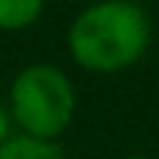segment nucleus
Here are the masks:
<instances>
[{
    "label": "nucleus",
    "mask_w": 159,
    "mask_h": 159,
    "mask_svg": "<svg viewBox=\"0 0 159 159\" xmlns=\"http://www.w3.org/2000/svg\"><path fill=\"white\" fill-rule=\"evenodd\" d=\"M47 0H0V31H25L31 28Z\"/></svg>",
    "instance_id": "20e7f679"
},
{
    "label": "nucleus",
    "mask_w": 159,
    "mask_h": 159,
    "mask_svg": "<svg viewBox=\"0 0 159 159\" xmlns=\"http://www.w3.org/2000/svg\"><path fill=\"white\" fill-rule=\"evenodd\" d=\"M0 159H66L56 140H38L28 134H13L0 147Z\"/></svg>",
    "instance_id": "7ed1b4c3"
},
{
    "label": "nucleus",
    "mask_w": 159,
    "mask_h": 159,
    "mask_svg": "<svg viewBox=\"0 0 159 159\" xmlns=\"http://www.w3.org/2000/svg\"><path fill=\"white\" fill-rule=\"evenodd\" d=\"M10 116L22 128V134L56 140L75 119L72 78L53 62L25 66L10 88Z\"/></svg>",
    "instance_id": "f03ea898"
},
{
    "label": "nucleus",
    "mask_w": 159,
    "mask_h": 159,
    "mask_svg": "<svg viewBox=\"0 0 159 159\" xmlns=\"http://www.w3.org/2000/svg\"><path fill=\"white\" fill-rule=\"evenodd\" d=\"M128 159H153V156H128Z\"/></svg>",
    "instance_id": "423d86ee"
},
{
    "label": "nucleus",
    "mask_w": 159,
    "mask_h": 159,
    "mask_svg": "<svg viewBox=\"0 0 159 159\" xmlns=\"http://www.w3.org/2000/svg\"><path fill=\"white\" fill-rule=\"evenodd\" d=\"M10 137H13V116H10V109L0 106V147H3Z\"/></svg>",
    "instance_id": "39448f33"
},
{
    "label": "nucleus",
    "mask_w": 159,
    "mask_h": 159,
    "mask_svg": "<svg viewBox=\"0 0 159 159\" xmlns=\"http://www.w3.org/2000/svg\"><path fill=\"white\" fill-rule=\"evenodd\" d=\"M150 38V16L137 3L97 0L69 25V53L84 72L116 75L143 59Z\"/></svg>",
    "instance_id": "f257e3e1"
}]
</instances>
